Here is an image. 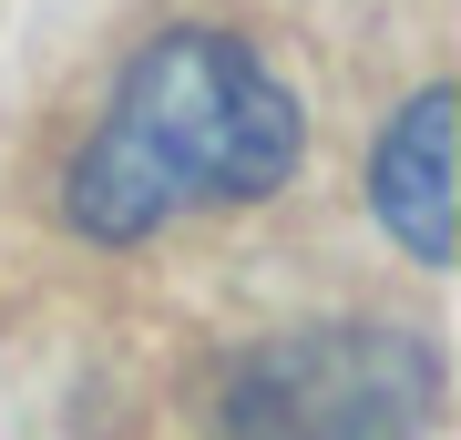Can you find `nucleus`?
<instances>
[{
	"label": "nucleus",
	"instance_id": "obj_1",
	"mask_svg": "<svg viewBox=\"0 0 461 440\" xmlns=\"http://www.w3.org/2000/svg\"><path fill=\"white\" fill-rule=\"evenodd\" d=\"M297 93L257 62L236 31H165L113 82L93 144L72 154V226L103 246H133L195 205H247L297 175Z\"/></svg>",
	"mask_w": 461,
	"mask_h": 440
},
{
	"label": "nucleus",
	"instance_id": "obj_2",
	"mask_svg": "<svg viewBox=\"0 0 461 440\" xmlns=\"http://www.w3.org/2000/svg\"><path fill=\"white\" fill-rule=\"evenodd\" d=\"M441 369L411 328H297L226 379L236 440H430Z\"/></svg>",
	"mask_w": 461,
	"mask_h": 440
},
{
	"label": "nucleus",
	"instance_id": "obj_3",
	"mask_svg": "<svg viewBox=\"0 0 461 440\" xmlns=\"http://www.w3.org/2000/svg\"><path fill=\"white\" fill-rule=\"evenodd\" d=\"M369 205H379V226L411 246L420 266L451 256V93H441V82L411 93L400 123L379 133V154H369Z\"/></svg>",
	"mask_w": 461,
	"mask_h": 440
}]
</instances>
